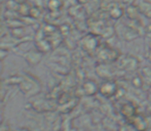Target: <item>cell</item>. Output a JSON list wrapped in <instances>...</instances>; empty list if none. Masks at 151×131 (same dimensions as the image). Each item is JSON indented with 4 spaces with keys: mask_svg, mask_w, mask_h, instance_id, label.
Wrapping results in <instances>:
<instances>
[{
    "mask_svg": "<svg viewBox=\"0 0 151 131\" xmlns=\"http://www.w3.org/2000/svg\"><path fill=\"white\" fill-rule=\"evenodd\" d=\"M117 84L113 80L107 79L99 85V92L106 98H111L117 93Z\"/></svg>",
    "mask_w": 151,
    "mask_h": 131,
    "instance_id": "obj_1",
    "label": "cell"
},
{
    "mask_svg": "<svg viewBox=\"0 0 151 131\" xmlns=\"http://www.w3.org/2000/svg\"><path fill=\"white\" fill-rule=\"evenodd\" d=\"M99 58L105 64H110V63L116 62L119 58V53H118L117 50L113 49L111 47H108V46H105V48L100 49Z\"/></svg>",
    "mask_w": 151,
    "mask_h": 131,
    "instance_id": "obj_2",
    "label": "cell"
},
{
    "mask_svg": "<svg viewBox=\"0 0 151 131\" xmlns=\"http://www.w3.org/2000/svg\"><path fill=\"white\" fill-rule=\"evenodd\" d=\"M118 65L119 68L127 71H134L138 68L139 65V61L135 58V56H120L118 58Z\"/></svg>",
    "mask_w": 151,
    "mask_h": 131,
    "instance_id": "obj_3",
    "label": "cell"
},
{
    "mask_svg": "<svg viewBox=\"0 0 151 131\" xmlns=\"http://www.w3.org/2000/svg\"><path fill=\"white\" fill-rule=\"evenodd\" d=\"M96 71H97L98 75H99L100 77H102L105 80L110 79V77L112 76V70H111V67H110L109 64L102 63V64H100L98 66Z\"/></svg>",
    "mask_w": 151,
    "mask_h": 131,
    "instance_id": "obj_4",
    "label": "cell"
},
{
    "mask_svg": "<svg viewBox=\"0 0 151 131\" xmlns=\"http://www.w3.org/2000/svg\"><path fill=\"white\" fill-rule=\"evenodd\" d=\"M120 112H121V114H122V115L129 120H132L136 116L135 105H133L132 103H124V105L121 107Z\"/></svg>",
    "mask_w": 151,
    "mask_h": 131,
    "instance_id": "obj_5",
    "label": "cell"
},
{
    "mask_svg": "<svg viewBox=\"0 0 151 131\" xmlns=\"http://www.w3.org/2000/svg\"><path fill=\"white\" fill-rule=\"evenodd\" d=\"M125 14H127V16L129 19V20L136 21L140 14L139 7L136 6V5H134V4H129L127 7V9H125Z\"/></svg>",
    "mask_w": 151,
    "mask_h": 131,
    "instance_id": "obj_6",
    "label": "cell"
},
{
    "mask_svg": "<svg viewBox=\"0 0 151 131\" xmlns=\"http://www.w3.org/2000/svg\"><path fill=\"white\" fill-rule=\"evenodd\" d=\"M131 121L133 122L134 127H135L138 131H145L146 128H147V123H146V121L143 119V118L140 117V116L136 115Z\"/></svg>",
    "mask_w": 151,
    "mask_h": 131,
    "instance_id": "obj_7",
    "label": "cell"
},
{
    "mask_svg": "<svg viewBox=\"0 0 151 131\" xmlns=\"http://www.w3.org/2000/svg\"><path fill=\"white\" fill-rule=\"evenodd\" d=\"M140 10V14H144L147 19H151V2L144 0L138 5Z\"/></svg>",
    "mask_w": 151,
    "mask_h": 131,
    "instance_id": "obj_8",
    "label": "cell"
},
{
    "mask_svg": "<svg viewBox=\"0 0 151 131\" xmlns=\"http://www.w3.org/2000/svg\"><path fill=\"white\" fill-rule=\"evenodd\" d=\"M84 90L88 95H93L99 91V86H97L93 81H88L84 84Z\"/></svg>",
    "mask_w": 151,
    "mask_h": 131,
    "instance_id": "obj_9",
    "label": "cell"
},
{
    "mask_svg": "<svg viewBox=\"0 0 151 131\" xmlns=\"http://www.w3.org/2000/svg\"><path fill=\"white\" fill-rule=\"evenodd\" d=\"M123 14H124V10H123L121 7H118V6L112 7L109 11L110 16H111L112 19H114V20H118V19H120L121 16H123Z\"/></svg>",
    "mask_w": 151,
    "mask_h": 131,
    "instance_id": "obj_10",
    "label": "cell"
},
{
    "mask_svg": "<svg viewBox=\"0 0 151 131\" xmlns=\"http://www.w3.org/2000/svg\"><path fill=\"white\" fill-rule=\"evenodd\" d=\"M132 84H133V86L135 88L140 89V88H142V86H143V80H142V78L140 77V76H135V77L133 78V80H132Z\"/></svg>",
    "mask_w": 151,
    "mask_h": 131,
    "instance_id": "obj_11",
    "label": "cell"
},
{
    "mask_svg": "<svg viewBox=\"0 0 151 131\" xmlns=\"http://www.w3.org/2000/svg\"><path fill=\"white\" fill-rule=\"evenodd\" d=\"M145 32L146 33H151V24L146 25V27H145Z\"/></svg>",
    "mask_w": 151,
    "mask_h": 131,
    "instance_id": "obj_12",
    "label": "cell"
},
{
    "mask_svg": "<svg viewBox=\"0 0 151 131\" xmlns=\"http://www.w3.org/2000/svg\"><path fill=\"white\" fill-rule=\"evenodd\" d=\"M147 60L149 61V62L151 63V47L149 48V50H148V52H147Z\"/></svg>",
    "mask_w": 151,
    "mask_h": 131,
    "instance_id": "obj_13",
    "label": "cell"
}]
</instances>
